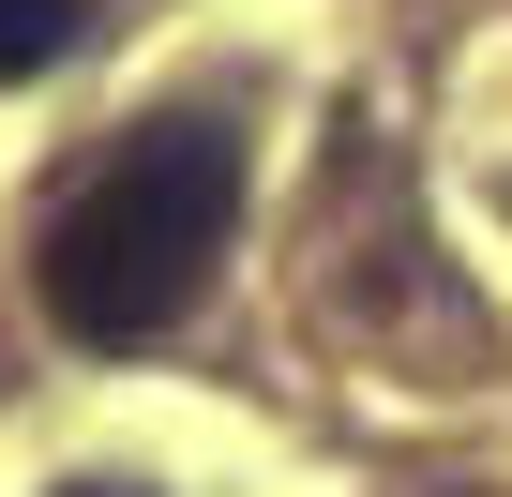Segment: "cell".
I'll list each match as a JSON object with an SVG mask.
<instances>
[{
	"label": "cell",
	"mask_w": 512,
	"mask_h": 497,
	"mask_svg": "<svg viewBox=\"0 0 512 497\" xmlns=\"http://www.w3.org/2000/svg\"><path fill=\"white\" fill-rule=\"evenodd\" d=\"M226 226H241V136L226 121H151L106 151V181L46 226V317L106 362L166 347L226 257Z\"/></svg>",
	"instance_id": "6da1fadb"
},
{
	"label": "cell",
	"mask_w": 512,
	"mask_h": 497,
	"mask_svg": "<svg viewBox=\"0 0 512 497\" xmlns=\"http://www.w3.org/2000/svg\"><path fill=\"white\" fill-rule=\"evenodd\" d=\"M76 497H121V482H76Z\"/></svg>",
	"instance_id": "3957f363"
},
{
	"label": "cell",
	"mask_w": 512,
	"mask_h": 497,
	"mask_svg": "<svg viewBox=\"0 0 512 497\" xmlns=\"http://www.w3.org/2000/svg\"><path fill=\"white\" fill-rule=\"evenodd\" d=\"M91 46V0H0V76H61Z\"/></svg>",
	"instance_id": "7a4b0ae2"
}]
</instances>
